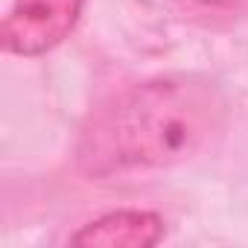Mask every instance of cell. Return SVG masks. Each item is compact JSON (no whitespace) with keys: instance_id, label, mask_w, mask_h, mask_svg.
Here are the masks:
<instances>
[{"instance_id":"cell-4","label":"cell","mask_w":248,"mask_h":248,"mask_svg":"<svg viewBox=\"0 0 248 248\" xmlns=\"http://www.w3.org/2000/svg\"><path fill=\"white\" fill-rule=\"evenodd\" d=\"M199 3H204V6H225V3H231V0H199Z\"/></svg>"},{"instance_id":"cell-1","label":"cell","mask_w":248,"mask_h":248,"mask_svg":"<svg viewBox=\"0 0 248 248\" xmlns=\"http://www.w3.org/2000/svg\"><path fill=\"white\" fill-rule=\"evenodd\" d=\"M219 91L193 76H161L102 105L82 132L76 161L91 178H129L184 164L222 129Z\"/></svg>"},{"instance_id":"cell-3","label":"cell","mask_w":248,"mask_h":248,"mask_svg":"<svg viewBox=\"0 0 248 248\" xmlns=\"http://www.w3.org/2000/svg\"><path fill=\"white\" fill-rule=\"evenodd\" d=\"M164 239V219L149 210H117L93 219L79 233L73 245L88 248H152Z\"/></svg>"},{"instance_id":"cell-2","label":"cell","mask_w":248,"mask_h":248,"mask_svg":"<svg viewBox=\"0 0 248 248\" xmlns=\"http://www.w3.org/2000/svg\"><path fill=\"white\" fill-rule=\"evenodd\" d=\"M85 0H15L3 21V47L15 56H44L79 21Z\"/></svg>"}]
</instances>
